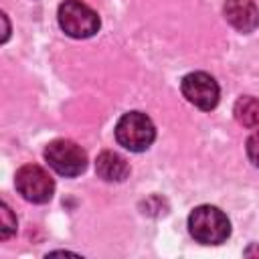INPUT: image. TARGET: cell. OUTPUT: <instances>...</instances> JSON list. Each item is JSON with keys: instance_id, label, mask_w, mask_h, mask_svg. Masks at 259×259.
<instances>
[{"instance_id": "cell-5", "label": "cell", "mask_w": 259, "mask_h": 259, "mask_svg": "<svg viewBox=\"0 0 259 259\" xmlns=\"http://www.w3.org/2000/svg\"><path fill=\"white\" fill-rule=\"evenodd\" d=\"M16 190L20 192V196L28 202L34 204H42L49 202L53 198L55 192V182L49 176V172L36 164H24L16 170V178H14Z\"/></svg>"}, {"instance_id": "cell-9", "label": "cell", "mask_w": 259, "mask_h": 259, "mask_svg": "<svg viewBox=\"0 0 259 259\" xmlns=\"http://www.w3.org/2000/svg\"><path fill=\"white\" fill-rule=\"evenodd\" d=\"M233 111H235V119L241 125H245L249 130H259V99L245 95V97L237 99Z\"/></svg>"}, {"instance_id": "cell-4", "label": "cell", "mask_w": 259, "mask_h": 259, "mask_svg": "<svg viewBox=\"0 0 259 259\" xmlns=\"http://www.w3.org/2000/svg\"><path fill=\"white\" fill-rule=\"evenodd\" d=\"M45 160L61 176H79L87 168L85 150L73 140H53L45 150Z\"/></svg>"}, {"instance_id": "cell-2", "label": "cell", "mask_w": 259, "mask_h": 259, "mask_svg": "<svg viewBox=\"0 0 259 259\" xmlns=\"http://www.w3.org/2000/svg\"><path fill=\"white\" fill-rule=\"evenodd\" d=\"M156 127L152 119L142 111H127L115 123V140L130 152H144L152 146Z\"/></svg>"}, {"instance_id": "cell-3", "label": "cell", "mask_w": 259, "mask_h": 259, "mask_svg": "<svg viewBox=\"0 0 259 259\" xmlns=\"http://www.w3.org/2000/svg\"><path fill=\"white\" fill-rule=\"evenodd\" d=\"M59 26L73 38H89L99 30V16L81 0H65L57 12Z\"/></svg>"}, {"instance_id": "cell-12", "label": "cell", "mask_w": 259, "mask_h": 259, "mask_svg": "<svg viewBox=\"0 0 259 259\" xmlns=\"http://www.w3.org/2000/svg\"><path fill=\"white\" fill-rule=\"evenodd\" d=\"M2 22H4V36H2V40L6 42V38H8V32H10V26H8V18H6V14H2Z\"/></svg>"}, {"instance_id": "cell-10", "label": "cell", "mask_w": 259, "mask_h": 259, "mask_svg": "<svg viewBox=\"0 0 259 259\" xmlns=\"http://www.w3.org/2000/svg\"><path fill=\"white\" fill-rule=\"evenodd\" d=\"M0 221H2V227H0V237L6 241L8 237H12L16 233V217L12 214V210L8 208L6 202L0 204Z\"/></svg>"}, {"instance_id": "cell-11", "label": "cell", "mask_w": 259, "mask_h": 259, "mask_svg": "<svg viewBox=\"0 0 259 259\" xmlns=\"http://www.w3.org/2000/svg\"><path fill=\"white\" fill-rule=\"evenodd\" d=\"M247 156L253 162V166L259 168V130L247 140Z\"/></svg>"}, {"instance_id": "cell-8", "label": "cell", "mask_w": 259, "mask_h": 259, "mask_svg": "<svg viewBox=\"0 0 259 259\" xmlns=\"http://www.w3.org/2000/svg\"><path fill=\"white\" fill-rule=\"evenodd\" d=\"M95 172L99 174V178H103L107 182H121L127 178L130 166H127L125 158H121L117 152L105 150L95 160Z\"/></svg>"}, {"instance_id": "cell-1", "label": "cell", "mask_w": 259, "mask_h": 259, "mask_svg": "<svg viewBox=\"0 0 259 259\" xmlns=\"http://www.w3.org/2000/svg\"><path fill=\"white\" fill-rule=\"evenodd\" d=\"M188 231L202 245H221L231 235V223L221 208L200 204L188 214Z\"/></svg>"}, {"instance_id": "cell-7", "label": "cell", "mask_w": 259, "mask_h": 259, "mask_svg": "<svg viewBox=\"0 0 259 259\" xmlns=\"http://www.w3.org/2000/svg\"><path fill=\"white\" fill-rule=\"evenodd\" d=\"M223 14L227 22L243 34H249L259 26V8L253 0H225Z\"/></svg>"}, {"instance_id": "cell-13", "label": "cell", "mask_w": 259, "mask_h": 259, "mask_svg": "<svg viewBox=\"0 0 259 259\" xmlns=\"http://www.w3.org/2000/svg\"><path fill=\"white\" fill-rule=\"evenodd\" d=\"M253 253H255V255H259V247H249V249L245 251V255H253Z\"/></svg>"}, {"instance_id": "cell-6", "label": "cell", "mask_w": 259, "mask_h": 259, "mask_svg": "<svg viewBox=\"0 0 259 259\" xmlns=\"http://www.w3.org/2000/svg\"><path fill=\"white\" fill-rule=\"evenodd\" d=\"M180 89H182V95L192 103L196 105L198 109H204V111H210L217 107L219 103V85L217 81L208 75V73H202V71H194V73H188L182 83H180Z\"/></svg>"}]
</instances>
